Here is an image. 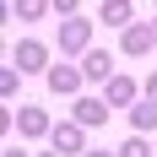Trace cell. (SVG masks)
I'll list each match as a JSON object with an SVG mask.
<instances>
[{"label":"cell","mask_w":157,"mask_h":157,"mask_svg":"<svg viewBox=\"0 0 157 157\" xmlns=\"http://www.w3.org/2000/svg\"><path fill=\"white\" fill-rule=\"evenodd\" d=\"M60 54L65 60H87V54H92V22H87V16H71V22H60Z\"/></svg>","instance_id":"cell-1"},{"label":"cell","mask_w":157,"mask_h":157,"mask_svg":"<svg viewBox=\"0 0 157 157\" xmlns=\"http://www.w3.org/2000/svg\"><path fill=\"white\" fill-rule=\"evenodd\" d=\"M11 65L22 76H49V71H54V65H49V44H38V38H22V44L11 49Z\"/></svg>","instance_id":"cell-2"},{"label":"cell","mask_w":157,"mask_h":157,"mask_svg":"<svg viewBox=\"0 0 157 157\" xmlns=\"http://www.w3.org/2000/svg\"><path fill=\"white\" fill-rule=\"evenodd\" d=\"M49 152H60V157H87L92 146H87V130H81L76 119H60L54 136H49Z\"/></svg>","instance_id":"cell-3"},{"label":"cell","mask_w":157,"mask_h":157,"mask_svg":"<svg viewBox=\"0 0 157 157\" xmlns=\"http://www.w3.org/2000/svg\"><path fill=\"white\" fill-rule=\"evenodd\" d=\"M16 130H22V141H49V136H54V119H49V109H38V103H22V109H16Z\"/></svg>","instance_id":"cell-4"},{"label":"cell","mask_w":157,"mask_h":157,"mask_svg":"<svg viewBox=\"0 0 157 157\" xmlns=\"http://www.w3.org/2000/svg\"><path fill=\"white\" fill-rule=\"evenodd\" d=\"M44 81H49V92H54V98H81V81H87V76H81V65L60 60V65H54Z\"/></svg>","instance_id":"cell-5"},{"label":"cell","mask_w":157,"mask_h":157,"mask_svg":"<svg viewBox=\"0 0 157 157\" xmlns=\"http://www.w3.org/2000/svg\"><path fill=\"white\" fill-rule=\"evenodd\" d=\"M119 49H125L130 60H141V54H152V49H157V33H152V22H136L130 33H119Z\"/></svg>","instance_id":"cell-6"},{"label":"cell","mask_w":157,"mask_h":157,"mask_svg":"<svg viewBox=\"0 0 157 157\" xmlns=\"http://www.w3.org/2000/svg\"><path fill=\"white\" fill-rule=\"evenodd\" d=\"M71 119H76L81 130H92V125L109 119V103H103V98H76V103H71Z\"/></svg>","instance_id":"cell-7"},{"label":"cell","mask_w":157,"mask_h":157,"mask_svg":"<svg viewBox=\"0 0 157 157\" xmlns=\"http://www.w3.org/2000/svg\"><path fill=\"white\" fill-rule=\"evenodd\" d=\"M98 22L130 33V27H136V6H130V0H103V6H98Z\"/></svg>","instance_id":"cell-8"},{"label":"cell","mask_w":157,"mask_h":157,"mask_svg":"<svg viewBox=\"0 0 157 157\" xmlns=\"http://www.w3.org/2000/svg\"><path fill=\"white\" fill-rule=\"evenodd\" d=\"M81 76H87V81H103V87H109V81L119 76V71H114V54H109V49H92V54L81 60Z\"/></svg>","instance_id":"cell-9"},{"label":"cell","mask_w":157,"mask_h":157,"mask_svg":"<svg viewBox=\"0 0 157 157\" xmlns=\"http://www.w3.org/2000/svg\"><path fill=\"white\" fill-rule=\"evenodd\" d=\"M136 92H141V87L130 76H114L109 87H103V103H109V109H136Z\"/></svg>","instance_id":"cell-10"},{"label":"cell","mask_w":157,"mask_h":157,"mask_svg":"<svg viewBox=\"0 0 157 157\" xmlns=\"http://www.w3.org/2000/svg\"><path fill=\"white\" fill-rule=\"evenodd\" d=\"M130 130H136V136H146V130H157V103H136V109H130Z\"/></svg>","instance_id":"cell-11"},{"label":"cell","mask_w":157,"mask_h":157,"mask_svg":"<svg viewBox=\"0 0 157 157\" xmlns=\"http://www.w3.org/2000/svg\"><path fill=\"white\" fill-rule=\"evenodd\" d=\"M44 11H54V6H44V0H16V6H11V16H16V22H38Z\"/></svg>","instance_id":"cell-12"},{"label":"cell","mask_w":157,"mask_h":157,"mask_svg":"<svg viewBox=\"0 0 157 157\" xmlns=\"http://www.w3.org/2000/svg\"><path fill=\"white\" fill-rule=\"evenodd\" d=\"M119 157H157V152H152L146 136H125V141H119Z\"/></svg>","instance_id":"cell-13"},{"label":"cell","mask_w":157,"mask_h":157,"mask_svg":"<svg viewBox=\"0 0 157 157\" xmlns=\"http://www.w3.org/2000/svg\"><path fill=\"white\" fill-rule=\"evenodd\" d=\"M16 87H22V71L6 65V71H0V98H16Z\"/></svg>","instance_id":"cell-14"},{"label":"cell","mask_w":157,"mask_h":157,"mask_svg":"<svg viewBox=\"0 0 157 157\" xmlns=\"http://www.w3.org/2000/svg\"><path fill=\"white\" fill-rule=\"evenodd\" d=\"M141 92H146V103H157V71H152V76L141 81Z\"/></svg>","instance_id":"cell-15"},{"label":"cell","mask_w":157,"mask_h":157,"mask_svg":"<svg viewBox=\"0 0 157 157\" xmlns=\"http://www.w3.org/2000/svg\"><path fill=\"white\" fill-rule=\"evenodd\" d=\"M87 157H119V152H109V146H92V152H87Z\"/></svg>","instance_id":"cell-16"},{"label":"cell","mask_w":157,"mask_h":157,"mask_svg":"<svg viewBox=\"0 0 157 157\" xmlns=\"http://www.w3.org/2000/svg\"><path fill=\"white\" fill-rule=\"evenodd\" d=\"M0 157H27V152H22V146H6V152H0Z\"/></svg>","instance_id":"cell-17"},{"label":"cell","mask_w":157,"mask_h":157,"mask_svg":"<svg viewBox=\"0 0 157 157\" xmlns=\"http://www.w3.org/2000/svg\"><path fill=\"white\" fill-rule=\"evenodd\" d=\"M38 157H60V152H38Z\"/></svg>","instance_id":"cell-18"},{"label":"cell","mask_w":157,"mask_h":157,"mask_svg":"<svg viewBox=\"0 0 157 157\" xmlns=\"http://www.w3.org/2000/svg\"><path fill=\"white\" fill-rule=\"evenodd\" d=\"M152 33H157V22H152Z\"/></svg>","instance_id":"cell-19"}]
</instances>
